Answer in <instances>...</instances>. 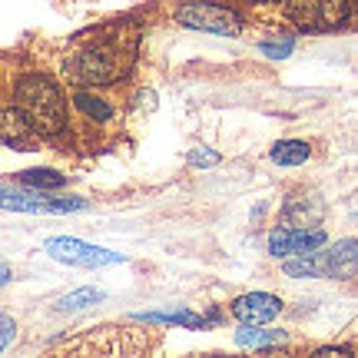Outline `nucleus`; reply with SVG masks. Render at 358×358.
Wrapping results in <instances>:
<instances>
[{
  "mask_svg": "<svg viewBox=\"0 0 358 358\" xmlns=\"http://www.w3.org/2000/svg\"><path fill=\"white\" fill-rule=\"evenodd\" d=\"M133 57H136V40L129 34H103L100 40L83 43L66 60V73L80 83H116L129 73Z\"/></svg>",
  "mask_w": 358,
  "mask_h": 358,
  "instance_id": "obj_1",
  "label": "nucleus"
},
{
  "mask_svg": "<svg viewBox=\"0 0 358 358\" xmlns=\"http://www.w3.org/2000/svg\"><path fill=\"white\" fill-rule=\"evenodd\" d=\"M13 96H17V110L30 120L34 129L53 136V133H60L66 127V100L53 80L40 77V73L20 77Z\"/></svg>",
  "mask_w": 358,
  "mask_h": 358,
  "instance_id": "obj_2",
  "label": "nucleus"
},
{
  "mask_svg": "<svg viewBox=\"0 0 358 358\" xmlns=\"http://www.w3.org/2000/svg\"><path fill=\"white\" fill-rule=\"evenodd\" d=\"M358 266V243L355 239H342L332 249H315L308 256L289 259L285 262V275H295V279H345L352 275Z\"/></svg>",
  "mask_w": 358,
  "mask_h": 358,
  "instance_id": "obj_3",
  "label": "nucleus"
},
{
  "mask_svg": "<svg viewBox=\"0 0 358 358\" xmlns=\"http://www.w3.org/2000/svg\"><path fill=\"white\" fill-rule=\"evenodd\" d=\"M87 199L77 196H64V199H53L40 189H17L10 182H0V209H10V213H77L83 209Z\"/></svg>",
  "mask_w": 358,
  "mask_h": 358,
  "instance_id": "obj_4",
  "label": "nucleus"
},
{
  "mask_svg": "<svg viewBox=\"0 0 358 358\" xmlns=\"http://www.w3.org/2000/svg\"><path fill=\"white\" fill-rule=\"evenodd\" d=\"M285 17L302 30H332L348 20V0H285Z\"/></svg>",
  "mask_w": 358,
  "mask_h": 358,
  "instance_id": "obj_5",
  "label": "nucleus"
},
{
  "mask_svg": "<svg viewBox=\"0 0 358 358\" xmlns=\"http://www.w3.org/2000/svg\"><path fill=\"white\" fill-rule=\"evenodd\" d=\"M47 256H53L57 262H66V266H83V268H103V266H120L123 262L120 252L90 245L83 239H70V236L47 239Z\"/></svg>",
  "mask_w": 358,
  "mask_h": 358,
  "instance_id": "obj_6",
  "label": "nucleus"
},
{
  "mask_svg": "<svg viewBox=\"0 0 358 358\" xmlns=\"http://www.w3.org/2000/svg\"><path fill=\"white\" fill-rule=\"evenodd\" d=\"M176 20L192 30H206V34H222V37L239 34V17L216 3H186L176 10Z\"/></svg>",
  "mask_w": 358,
  "mask_h": 358,
  "instance_id": "obj_7",
  "label": "nucleus"
},
{
  "mask_svg": "<svg viewBox=\"0 0 358 358\" xmlns=\"http://www.w3.org/2000/svg\"><path fill=\"white\" fill-rule=\"evenodd\" d=\"M87 352H100V355H143L146 348H153V338L133 329H93Z\"/></svg>",
  "mask_w": 358,
  "mask_h": 358,
  "instance_id": "obj_8",
  "label": "nucleus"
},
{
  "mask_svg": "<svg viewBox=\"0 0 358 358\" xmlns=\"http://www.w3.org/2000/svg\"><path fill=\"white\" fill-rule=\"evenodd\" d=\"M325 245V232L322 229H302V226H282L268 236V252L275 259L289 256H308Z\"/></svg>",
  "mask_w": 358,
  "mask_h": 358,
  "instance_id": "obj_9",
  "label": "nucleus"
},
{
  "mask_svg": "<svg viewBox=\"0 0 358 358\" xmlns=\"http://www.w3.org/2000/svg\"><path fill=\"white\" fill-rule=\"evenodd\" d=\"M279 312H282V302L268 292H249V295H239V299L232 302V315L243 322V325H266V322H272Z\"/></svg>",
  "mask_w": 358,
  "mask_h": 358,
  "instance_id": "obj_10",
  "label": "nucleus"
},
{
  "mask_svg": "<svg viewBox=\"0 0 358 358\" xmlns=\"http://www.w3.org/2000/svg\"><path fill=\"white\" fill-rule=\"evenodd\" d=\"M30 120L20 110H0V143L3 146H24L30 140Z\"/></svg>",
  "mask_w": 358,
  "mask_h": 358,
  "instance_id": "obj_11",
  "label": "nucleus"
},
{
  "mask_svg": "<svg viewBox=\"0 0 358 358\" xmlns=\"http://www.w3.org/2000/svg\"><path fill=\"white\" fill-rule=\"evenodd\" d=\"M308 143H302V140H282V143H275L272 146V163L275 166H302L308 159Z\"/></svg>",
  "mask_w": 358,
  "mask_h": 358,
  "instance_id": "obj_12",
  "label": "nucleus"
},
{
  "mask_svg": "<svg viewBox=\"0 0 358 358\" xmlns=\"http://www.w3.org/2000/svg\"><path fill=\"white\" fill-rule=\"evenodd\" d=\"M103 302V292L100 289H73L57 299V312H87V308L100 306Z\"/></svg>",
  "mask_w": 358,
  "mask_h": 358,
  "instance_id": "obj_13",
  "label": "nucleus"
},
{
  "mask_svg": "<svg viewBox=\"0 0 358 358\" xmlns=\"http://www.w3.org/2000/svg\"><path fill=\"white\" fill-rule=\"evenodd\" d=\"M236 342L243 348H272V345H285V332H262L256 325H245L236 332Z\"/></svg>",
  "mask_w": 358,
  "mask_h": 358,
  "instance_id": "obj_14",
  "label": "nucleus"
},
{
  "mask_svg": "<svg viewBox=\"0 0 358 358\" xmlns=\"http://www.w3.org/2000/svg\"><path fill=\"white\" fill-rule=\"evenodd\" d=\"M143 322H156V325H186V329H206L203 315H196V312H186V308H179V312H146L140 315Z\"/></svg>",
  "mask_w": 358,
  "mask_h": 358,
  "instance_id": "obj_15",
  "label": "nucleus"
},
{
  "mask_svg": "<svg viewBox=\"0 0 358 358\" xmlns=\"http://www.w3.org/2000/svg\"><path fill=\"white\" fill-rule=\"evenodd\" d=\"M77 110L80 113H87L90 120H96V123H103V120L113 116V106H110L106 100H100L96 93H77Z\"/></svg>",
  "mask_w": 358,
  "mask_h": 358,
  "instance_id": "obj_16",
  "label": "nucleus"
},
{
  "mask_svg": "<svg viewBox=\"0 0 358 358\" xmlns=\"http://www.w3.org/2000/svg\"><path fill=\"white\" fill-rule=\"evenodd\" d=\"M20 182L34 186V189H60L66 179L60 173H53V169H27V173H20Z\"/></svg>",
  "mask_w": 358,
  "mask_h": 358,
  "instance_id": "obj_17",
  "label": "nucleus"
},
{
  "mask_svg": "<svg viewBox=\"0 0 358 358\" xmlns=\"http://www.w3.org/2000/svg\"><path fill=\"white\" fill-rule=\"evenodd\" d=\"M292 40H282V43H262V53L266 57H272V60H285L289 53H292Z\"/></svg>",
  "mask_w": 358,
  "mask_h": 358,
  "instance_id": "obj_18",
  "label": "nucleus"
},
{
  "mask_svg": "<svg viewBox=\"0 0 358 358\" xmlns=\"http://www.w3.org/2000/svg\"><path fill=\"white\" fill-rule=\"evenodd\" d=\"M13 332H17V325H13V319H10V315H3V312H0V352H3V348H7V345L13 342Z\"/></svg>",
  "mask_w": 358,
  "mask_h": 358,
  "instance_id": "obj_19",
  "label": "nucleus"
},
{
  "mask_svg": "<svg viewBox=\"0 0 358 358\" xmlns=\"http://www.w3.org/2000/svg\"><path fill=\"white\" fill-rule=\"evenodd\" d=\"M189 163L192 166H213V163H219V153H213V150H192Z\"/></svg>",
  "mask_w": 358,
  "mask_h": 358,
  "instance_id": "obj_20",
  "label": "nucleus"
},
{
  "mask_svg": "<svg viewBox=\"0 0 358 358\" xmlns=\"http://www.w3.org/2000/svg\"><path fill=\"white\" fill-rule=\"evenodd\" d=\"M13 279V268L7 266V262H3V259H0V289H3V285H7V282Z\"/></svg>",
  "mask_w": 358,
  "mask_h": 358,
  "instance_id": "obj_21",
  "label": "nucleus"
},
{
  "mask_svg": "<svg viewBox=\"0 0 358 358\" xmlns=\"http://www.w3.org/2000/svg\"><path fill=\"white\" fill-rule=\"evenodd\" d=\"M348 13H355L358 17V0H348Z\"/></svg>",
  "mask_w": 358,
  "mask_h": 358,
  "instance_id": "obj_22",
  "label": "nucleus"
},
{
  "mask_svg": "<svg viewBox=\"0 0 358 358\" xmlns=\"http://www.w3.org/2000/svg\"><path fill=\"white\" fill-rule=\"evenodd\" d=\"M259 3H279V0H259Z\"/></svg>",
  "mask_w": 358,
  "mask_h": 358,
  "instance_id": "obj_23",
  "label": "nucleus"
}]
</instances>
